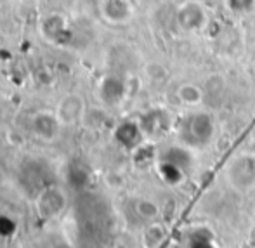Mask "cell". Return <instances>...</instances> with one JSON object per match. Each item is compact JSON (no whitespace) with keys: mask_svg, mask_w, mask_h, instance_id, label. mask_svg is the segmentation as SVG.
<instances>
[{"mask_svg":"<svg viewBox=\"0 0 255 248\" xmlns=\"http://www.w3.org/2000/svg\"><path fill=\"white\" fill-rule=\"evenodd\" d=\"M40 31L45 40L52 44H66L70 38V28H68V19L59 12H52L42 19Z\"/></svg>","mask_w":255,"mask_h":248,"instance_id":"cell-1","label":"cell"},{"mask_svg":"<svg viewBox=\"0 0 255 248\" xmlns=\"http://www.w3.org/2000/svg\"><path fill=\"white\" fill-rule=\"evenodd\" d=\"M61 120L52 111H38L31 118V130L42 141H54L59 135Z\"/></svg>","mask_w":255,"mask_h":248,"instance_id":"cell-2","label":"cell"},{"mask_svg":"<svg viewBox=\"0 0 255 248\" xmlns=\"http://www.w3.org/2000/svg\"><path fill=\"white\" fill-rule=\"evenodd\" d=\"M66 207V196L59 188H49L44 193H40L37 200V210L42 217L52 219L57 217Z\"/></svg>","mask_w":255,"mask_h":248,"instance_id":"cell-3","label":"cell"},{"mask_svg":"<svg viewBox=\"0 0 255 248\" xmlns=\"http://www.w3.org/2000/svg\"><path fill=\"white\" fill-rule=\"evenodd\" d=\"M184 132L186 135H182V137L189 139L195 144H203L210 139L212 132H214V125L207 115H193L184 122Z\"/></svg>","mask_w":255,"mask_h":248,"instance_id":"cell-4","label":"cell"},{"mask_svg":"<svg viewBox=\"0 0 255 248\" xmlns=\"http://www.w3.org/2000/svg\"><path fill=\"white\" fill-rule=\"evenodd\" d=\"M85 111V103L78 94H68L57 104L56 115L63 125H73L82 120Z\"/></svg>","mask_w":255,"mask_h":248,"instance_id":"cell-5","label":"cell"},{"mask_svg":"<svg viewBox=\"0 0 255 248\" xmlns=\"http://www.w3.org/2000/svg\"><path fill=\"white\" fill-rule=\"evenodd\" d=\"M179 23L186 30H196L202 28L205 23V12L198 3H188L179 10Z\"/></svg>","mask_w":255,"mask_h":248,"instance_id":"cell-6","label":"cell"},{"mask_svg":"<svg viewBox=\"0 0 255 248\" xmlns=\"http://www.w3.org/2000/svg\"><path fill=\"white\" fill-rule=\"evenodd\" d=\"M103 12L111 23H122L130 16V5L125 0H106L103 5Z\"/></svg>","mask_w":255,"mask_h":248,"instance_id":"cell-7","label":"cell"},{"mask_svg":"<svg viewBox=\"0 0 255 248\" xmlns=\"http://www.w3.org/2000/svg\"><path fill=\"white\" fill-rule=\"evenodd\" d=\"M231 175L238 186H249L255 179V161L242 158L235 163Z\"/></svg>","mask_w":255,"mask_h":248,"instance_id":"cell-8","label":"cell"},{"mask_svg":"<svg viewBox=\"0 0 255 248\" xmlns=\"http://www.w3.org/2000/svg\"><path fill=\"white\" fill-rule=\"evenodd\" d=\"M101 96L110 104L118 103L124 98V82L117 77H106L101 84Z\"/></svg>","mask_w":255,"mask_h":248,"instance_id":"cell-9","label":"cell"},{"mask_svg":"<svg viewBox=\"0 0 255 248\" xmlns=\"http://www.w3.org/2000/svg\"><path fill=\"white\" fill-rule=\"evenodd\" d=\"M226 3L233 12L238 14H247L255 7V0H226Z\"/></svg>","mask_w":255,"mask_h":248,"instance_id":"cell-10","label":"cell"}]
</instances>
